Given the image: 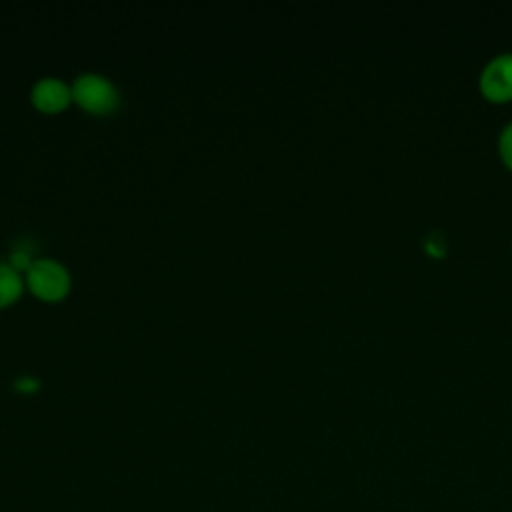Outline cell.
Returning <instances> with one entry per match:
<instances>
[{
	"label": "cell",
	"instance_id": "cell-1",
	"mask_svg": "<svg viewBox=\"0 0 512 512\" xmlns=\"http://www.w3.org/2000/svg\"><path fill=\"white\" fill-rule=\"evenodd\" d=\"M72 98L82 108H86L88 112H94V114H108L120 102V96H118L116 88L112 86V82L98 74L78 76L72 86Z\"/></svg>",
	"mask_w": 512,
	"mask_h": 512
},
{
	"label": "cell",
	"instance_id": "cell-2",
	"mask_svg": "<svg viewBox=\"0 0 512 512\" xmlns=\"http://www.w3.org/2000/svg\"><path fill=\"white\" fill-rule=\"evenodd\" d=\"M26 278H28L30 290L44 300L62 298L70 286V278H68V272L64 270V266H60L58 262L48 260V258H40V260L32 262Z\"/></svg>",
	"mask_w": 512,
	"mask_h": 512
},
{
	"label": "cell",
	"instance_id": "cell-3",
	"mask_svg": "<svg viewBox=\"0 0 512 512\" xmlns=\"http://www.w3.org/2000/svg\"><path fill=\"white\" fill-rule=\"evenodd\" d=\"M480 88L492 100L512 98V52L498 54L484 66Z\"/></svg>",
	"mask_w": 512,
	"mask_h": 512
},
{
	"label": "cell",
	"instance_id": "cell-4",
	"mask_svg": "<svg viewBox=\"0 0 512 512\" xmlns=\"http://www.w3.org/2000/svg\"><path fill=\"white\" fill-rule=\"evenodd\" d=\"M72 96V90L58 78H42L32 88V102L44 112L62 110Z\"/></svg>",
	"mask_w": 512,
	"mask_h": 512
},
{
	"label": "cell",
	"instance_id": "cell-5",
	"mask_svg": "<svg viewBox=\"0 0 512 512\" xmlns=\"http://www.w3.org/2000/svg\"><path fill=\"white\" fill-rule=\"evenodd\" d=\"M22 292L20 274L10 264H0V306L10 304Z\"/></svg>",
	"mask_w": 512,
	"mask_h": 512
},
{
	"label": "cell",
	"instance_id": "cell-6",
	"mask_svg": "<svg viewBox=\"0 0 512 512\" xmlns=\"http://www.w3.org/2000/svg\"><path fill=\"white\" fill-rule=\"evenodd\" d=\"M500 154L506 160V164L512 168V122L506 124L500 134Z\"/></svg>",
	"mask_w": 512,
	"mask_h": 512
},
{
	"label": "cell",
	"instance_id": "cell-7",
	"mask_svg": "<svg viewBox=\"0 0 512 512\" xmlns=\"http://www.w3.org/2000/svg\"><path fill=\"white\" fill-rule=\"evenodd\" d=\"M426 248L434 254V256H442L444 250H446V240L442 238V234L438 230H432L428 236H426Z\"/></svg>",
	"mask_w": 512,
	"mask_h": 512
},
{
	"label": "cell",
	"instance_id": "cell-8",
	"mask_svg": "<svg viewBox=\"0 0 512 512\" xmlns=\"http://www.w3.org/2000/svg\"><path fill=\"white\" fill-rule=\"evenodd\" d=\"M10 266L18 272V270H26L28 272V268L32 266L30 262H28V254L26 252H14L12 256H10Z\"/></svg>",
	"mask_w": 512,
	"mask_h": 512
}]
</instances>
